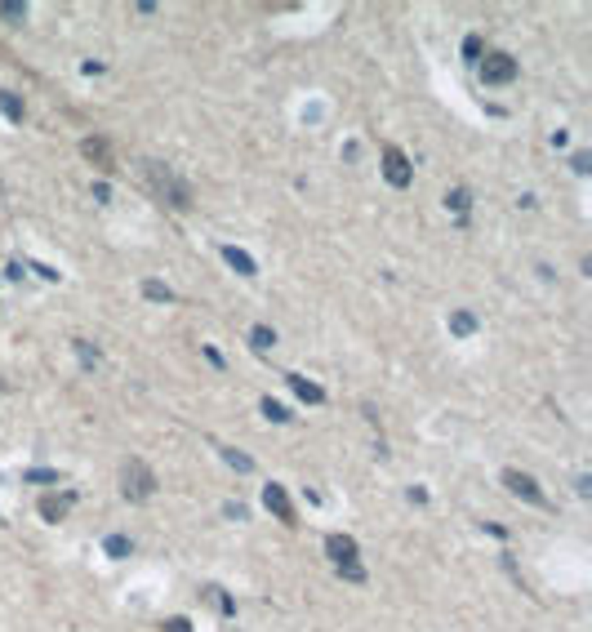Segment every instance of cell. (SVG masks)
<instances>
[{"mask_svg": "<svg viewBox=\"0 0 592 632\" xmlns=\"http://www.w3.org/2000/svg\"><path fill=\"white\" fill-rule=\"evenodd\" d=\"M147 178H151V187H156V196H165L174 209H192V187L183 178H174V170L161 160H147Z\"/></svg>", "mask_w": 592, "mask_h": 632, "instance_id": "6da1fadb", "label": "cell"}, {"mask_svg": "<svg viewBox=\"0 0 592 632\" xmlns=\"http://www.w3.org/2000/svg\"><path fill=\"white\" fill-rule=\"evenodd\" d=\"M121 494L129 498V503H147V498L156 494V472H151L143 459H125V468H121Z\"/></svg>", "mask_w": 592, "mask_h": 632, "instance_id": "7a4b0ae2", "label": "cell"}, {"mask_svg": "<svg viewBox=\"0 0 592 632\" xmlns=\"http://www.w3.org/2000/svg\"><path fill=\"white\" fill-rule=\"evenodd\" d=\"M503 486L512 498H521V503H530V508H548V494L539 490V481L530 472H521V468H507L503 472Z\"/></svg>", "mask_w": 592, "mask_h": 632, "instance_id": "3957f363", "label": "cell"}, {"mask_svg": "<svg viewBox=\"0 0 592 632\" xmlns=\"http://www.w3.org/2000/svg\"><path fill=\"white\" fill-rule=\"evenodd\" d=\"M383 178L392 182V187H410L414 165H410V156H405L401 147H383Z\"/></svg>", "mask_w": 592, "mask_h": 632, "instance_id": "277c9868", "label": "cell"}, {"mask_svg": "<svg viewBox=\"0 0 592 632\" xmlns=\"http://www.w3.org/2000/svg\"><path fill=\"white\" fill-rule=\"evenodd\" d=\"M481 80L485 85H507V80H517V58L512 54H485L481 58Z\"/></svg>", "mask_w": 592, "mask_h": 632, "instance_id": "5b68a950", "label": "cell"}, {"mask_svg": "<svg viewBox=\"0 0 592 632\" xmlns=\"http://www.w3.org/2000/svg\"><path fill=\"white\" fill-rule=\"evenodd\" d=\"M263 508L267 512H276V521H285V525H298L294 521V503H290V494H285V486H263Z\"/></svg>", "mask_w": 592, "mask_h": 632, "instance_id": "8992f818", "label": "cell"}, {"mask_svg": "<svg viewBox=\"0 0 592 632\" xmlns=\"http://www.w3.org/2000/svg\"><path fill=\"white\" fill-rule=\"evenodd\" d=\"M325 552H330L334 565L357 561V539H352V535H330V539H325Z\"/></svg>", "mask_w": 592, "mask_h": 632, "instance_id": "52a82bcc", "label": "cell"}, {"mask_svg": "<svg viewBox=\"0 0 592 632\" xmlns=\"http://www.w3.org/2000/svg\"><path fill=\"white\" fill-rule=\"evenodd\" d=\"M72 503H76V494H45L41 498V517L45 521H63L67 512H72Z\"/></svg>", "mask_w": 592, "mask_h": 632, "instance_id": "ba28073f", "label": "cell"}, {"mask_svg": "<svg viewBox=\"0 0 592 632\" xmlns=\"http://www.w3.org/2000/svg\"><path fill=\"white\" fill-rule=\"evenodd\" d=\"M290 388H294L298 401H308V405H321V401H325V388L312 383V378H303V374H290Z\"/></svg>", "mask_w": 592, "mask_h": 632, "instance_id": "9c48e42d", "label": "cell"}, {"mask_svg": "<svg viewBox=\"0 0 592 632\" xmlns=\"http://www.w3.org/2000/svg\"><path fill=\"white\" fill-rule=\"evenodd\" d=\"M0 111H5V121H14V125H23V116H27L23 98L14 94V89H0Z\"/></svg>", "mask_w": 592, "mask_h": 632, "instance_id": "30bf717a", "label": "cell"}, {"mask_svg": "<svg viewBox=\"0 0 592 632\" xmlns=\"http://www.w3.org/2000/svg\"><path fill=\"white\" fill-rule=\"evenodd\" d=\"M223 258H227V263H232V268L241 272V276H259V268H254V258L245 254V249H236V245H223Z\"/></svg>", "mask_w": 592, "mask_h": 632, "instance_id": "8fae6325", "label": "cell"}, {"mask_svg": "<svg viewBox=\"0 0 592 632\" xmlns=\"http://www.w3.org/2000/svg\"><path fill=\"white\" fill-rule=\"evenodd\" d=\"M450 334H459V339H468V334H477V316H472L468 307H459V312H450Z\"/></svg>", "mask_w": 592, "mask_h": 632, "instance_id": "7c38bea8", "label": "cell"}, {"mask_svg": "<svg viewBox=\"0 0 592 632\" xmlns=\"http://www.w3.org/2000/svg\"><path fill=\"white\" fill-rule=\"evenodd\" d=\"M446 209H454V214H459V223H468V209H472V196H468V187H454V192H446Z\"/></svg>", "mask_w": 592, "mask_h": 632, "instance_id": "4fadbf2b", "label": "cell"}, {"mask_svg": "<svg viewBox=\"0 0 592 632\" xmlns=\"http://www.w3.org/2000/svg\"><path fill=\"white\" fill-rule=\"evenodd\" d=\"M80 152L90 156V160H98L103 170H112V152H107V143H103V138H85V143H80Z\"/></svg>", "mask_w": 592, "mask_h": 632, "instance_id": "5bb4252c", "label": "cell"}, {"mask_svg": "<svg viewBox=\"0 0 592 632\" xmlns=\"http://www.w3.org/2000/svg\"><path fill=\"white\" fill-rule=\"evenodd\" d=\"M143 298L147 303H174V290L165 280H143Z\"/></svg>", "mask_w": 592, "mask_h": 632, "instance_id": "9a60e30c", "label": "cell"}, {"mask_svg": "<svg viewBox=\"0 0 592 632\" xmlns=\"http://www.w3.org/2000/svg\"><path fill=\"white\" fill-rule=\"evenodd\" d=\"M259 410H263V419H272V423H290V410H285L281 401H272V396H263Z\"/></svg>", "mask_w": 592, "mask_h": 632, "instance_id": "2e32d148", "label": "cell"}, {"mask_svg": "<svg viewBox=\"0 0 592 632\" xmlns=\"http://www.w3.org/2000/svg\"><path fill=\"white\" fill-rule=\"evenodd\" d=\"M249 343L259 347V352H267V347H276V329H267V325H254V329H249Z\"/></svg>", "mask_w": 592, "mask_h": 632, "instance_id": "e0dca14e", "label": "cell"}, {"mask_svg": "<svg viewBox=\"0 0 592 632\" xmlns=\"http://www.w3.org/2000/svg\"><path fill=\"white\" fill-rule=\"evenodd\" d=\"M72 347H76V356H80V365H85V370H94V365L103 361V356H98V347H94V343H85V339H76Z\"/></svg>", "mask_w": 592, "mask_h": 632, "instance_id": "ac0fdd59", "label": "cell"}, {"mask_svg": "<svg viewBox=\"0 0 592 632\" xmlns=\"http://www.w3.org/2000/svg\"><path fill=\"white\" fill-rule=\"evenodd\" d=\"M103 547H107V557H116V561H125V557H129V539H125V535H107Z\"/></svg>", "mask_w": 592, "mask_h": 632, "instance_id": "d6986e66", "label": "cell"}, {"mask_svg": "<svg viewBox=\"0 0 592 632\" xmlns=\"http://www.w3.org/2000/svg\"><path fill=\"white\" fill-rule=\"evenodd\" d=\"M338 574H343L348 584H365V565L361 561H343V565H338Z\"/></svg>", "mask_w": 592, "mask_h": 632, "instance_id": "ffe728a7", "label": "cell"}, {"mask_svg": "<svg viewBox=\"0 0 592 632\" xmlns=\"http://www.w3.org/2000/svg\"><path fill=\"white\" fill-rule=\"evenodd\" d=\"M223 459L232 463L236 472H254V459H249V454H241V450H227V445H223Z\"/></svg>", "mask_w": 592, "mask_h": 632, "instance_id": "44dd1931", "label": "cell"}, {"mask_svg": "<svg viewBox=\"0 0 592 632\" xmlns=\"http://www.w3.org/2000/svg\"><path fill=\"white\" fill-rule=\"evenodd\" d=\"M0 13L18 23V18H27V5H23V0H0Z\"/></svg>", "mask_w": 592, "mask_h": 632, "instance_id": "7402d4cb", "label": "cell"}, {"mask_svg": "<svg viewBox=\"0 0 592 632\" xmlns=\"http://www.w3.org/2000/svg\"><path fill=\"white\" fill-rule=\"evenodd\" d=\"M481 54H485L481 36H468V40H463V58H468V62H481Z\"/></svg>", "mask_w": 592, "mask_h": 632, "instance_id": "603a6c76", "label": "cell"}, {"mask_svg": "<svg viewBox=\"0 0 592 632\" xmlns=\"http://www.w3.org/2000/svg\"><path fill=\"white\" fill-rule=\"evenodd\" d=\"M205 592H210V601H214L218 610H223V614H232V610H236V606H232V596H227L223 588H205Z\"/></svg>", "mask_w": 592, "mask_h": 632, "instance_id": "cb8c5ba5", "label": "cell"}, {"mask_svg": "<svg viewBox=\"0 0 592 632\" xmlns=\"http://www.w3.org/2000/svg\"><path fill=\"white\" fill-rule=\"evenodd\" d=\"M570 170H574V174H588V170H592V156H588V152H574V156H570Z\"/></svg>", "mask_w": 592, "mask_h": 632, "instance_id": "d4e9b609", "label": "cell"}, {"mask_svg": "<svg viewBox=\"0 0 592 632\" xmlns=\"http://www.w3.org/2000/svg\"><path fill=\"white\" fill-rule=\"evenodd\" d=\"M165 632H192V623L183 614H174V619H165Z\"/></svg>", "mask_w": 592, "mask_h": 632, "instance_id": "484cf974", "label": "cell"}, {"mask_svg": "<svg viewBox=\"0 0 592 632\" xmlns=\"http://www.w3.org/2000/svg\"><path fill=\"white\" fill-rule=\"evenodd\" d=\"M27 481H58V472H45V468H31Z\"/></svg>", "mask_w": 592, "mask_h": 632, "instance_id": "4316f807", "label": "cell"}, {"mask_svg": "<svg viewBox=\"0 0 592 632\" xmlns=\"http://www.w3.org/2000/svg\"><path fill=\"white\" fill-rule=\"evenodd\" d=\"M223 512H227L232 521H245V508H241V503H223Z\"/></svg>", "mask_w": 592, "mask_h": 632, "instance_id": "83f0119b", "label": "cell"}]
</instances>
